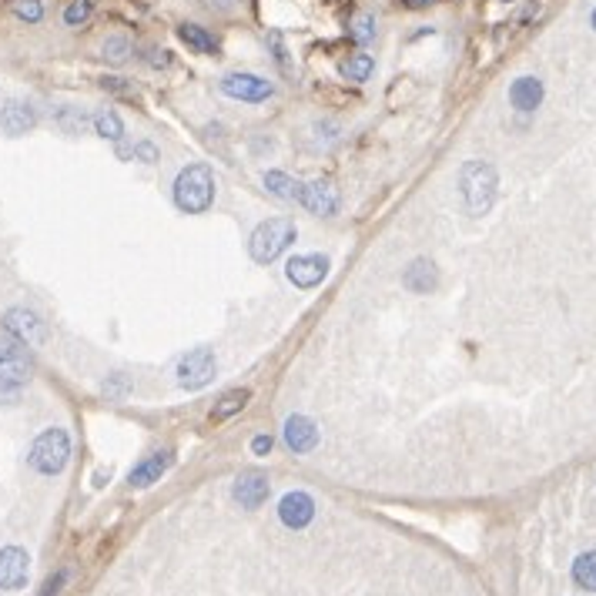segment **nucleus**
Segmentation results:
<instances>
[{"label": "nucleus", "mask_w": 596, "mask_h": 596, "mask_svg": "<svg viewBox=\"0 0 596 596\" xmlns=\"http://www.w3.org/2000/svg\"><path fill=\"white\" fill-rule=\"evenodd\" d=\"M496 188H500V175L489 161H466L459 171V194L472 218H479L496 205Z\"/></svg>", "instance_id": "nucleus-1"}, {"label": "nucleus", "mask_w": 596, "mask_h": 596, "mask_svg": "<svg viewBox=\"0 0 596 596\" xmlns=\"http://www.w3.org/2000/svg\"><path fill=\"white\" fill-rule=\"evenodd\" d=\"M175 205L184 215H205L215 205V175L208 165H188L175 178Z\"/></svg>", "instance_id": "nucleus-2"}, {"label": "nucleus", "mask_w": 596, "mask_h": 596, "mask_svg": "<svg viewBox=\"0 0 596 596\" xmlns=\"http://www.w3.org/2000/svg\"><path fill=\"white\" fill-rule=\"evenodd\" d=\"M30 469L41 472V476H61V472L68 469L70 462V436L68 429H61V426H51V429H44L34 445H30Z\"/></svg>", "instance_id": "nucleus-3"}, {"label": "nucleus", "mask_w": 596, "mask_h": 596, "mask_svg": "<svg viewBox=\"0 0 596 596\" xmlns=\"http://www.w3.org/2000/svg\"><path fill=\"white\" fill-rule=\"evenodd\" d=\"M295 235H298V232H295V225H291L289 218H268V222H262L251 232L249 255L258 265H272L278 255L295 241Z\"/></svg>", "instance_id": "nucleus-4"}, {"label": "nucleus", "mask_w": 596, "mask_h": 596, "mask_svg": "<svg viewBox=\"0 0 596 596\" xmlns=\"http://www.w3.org/2000/svg\"><path fill=\"white\" fill-rule=\"evenodd\" d=\"M222 94L235 97V101H245V104H262L275 94V84L262 78V74H251V70H235V74H225L222 78Z\"/></svg>", "instance_id": "nucleus-5"}, {"label": "nucleus", "mask_w": 596, "mask_h": 596, "mask_svg": "<svg viewBox=\"0 0 596 596\" xmlns=\"http://www.w3.org/2000/svg\"><path fill=\"white\" fill-rule=\"evenodd\" d=\"M178 386L188 388V392H198L205 388L215 379V352L211 348H194L184 359L178 362Z\"/></svg>", "instance_id": "nucleus-6"}, {"label": "nucleus", "mask_w": 596, "mask_h": 596, "mask_svg": "<svg viewBox=\"0 0 596 596\" xmlns=\"http://www.w3.org/2000/svg\"><path fill=\"white\" fill-rule=\"evenodd\" d=\"M4 329L24 346H44V339H47V325L30 308H7L4 312Z\"/></svg>", "instance_id": "nucleus-7"}, {"label": "nucleus", "mask_w": 596, "mask_h": 596, "mask_svg": "<svg viewBox=\"0 0 596 596\" xmlns=\"http://www.w3.org/2000/svg\"><path fill=\"white\" fill-rule=\"evenodd\" d=\"M34 359L17 339H0V382H28Z\"/></svg>", "instance_id": "nucleus-8"}, {"label": "nucleus", "mask_w": 596, "mask_h": 596, "mask_svg": "<svg viewBox=\"0 0 596 596\" xmlns=\"http://www.w3.org/2000/svg\"><path fill=\"white\" fill-rule=\"evenodd\" d=\"M298 205H306L308 211L315 215H335L342 198H339V188L332 181H298V194H295Z\"/></svg>", "instance_id": "nucleus-9"}, {"label": "nucleus", "mask_w": 596, "mask_h": 596, "mask_svg": "<svg viewBox=\"0 0 596 596\" xmlns=\"http://www.w3.org/2000/svg\"><path fill=\"white\" fill-rule=\"evenodd\" d=\"M329 275V258L325 255H295L285 265V278L295 289H315Z\"/></svg>", "instance_id": "nucleus-10"}, {"label": "nucleus", "mask_w": 596, "mask_h": 596, "mask_svg": "<svg viewBox=\"0 0 596 596\" xmlns=\"http://www.w3.org/2000/svg\"><path fill=\"white\" fill-rule=\"evenodd\" d=\"M30 576V556L20 546H4L0 550V590H24Z\"/></svg>", "instance_id": "nucleus-11"}, {"label": "nucleus", "mask_w": 596, "mask_h": 596, "mask_svg": "<svg viewBox=\"0 0 596 596\" xmlns=\"http://www.w3.org/2000/svg\"><path fill=\"white\" fill-rule=\"evenodd\" d=\"M278 516H282V523L289 529H306L315 519V500L308 493H302V489L285 493L282 502H278Z\"/></svg>", "instance_id": "nucleus-12"}, {"label": "nucleus", "mask_w": 596, "mask_h": 596, "mask_svg": "<svg viewBox=\"0 0 596 596\" xmlns=\"http://www.w3.org/2000/svg\"><path fill=\"white\" fill-rule=\"evenodd\" d=\"M175 466V453L171 449H161V453H151L148 459H141L138 466L131 469V476H127V483L135 486V489H148V486H154L161 476H165L167 469Z\"/></svg>", "instance_id": "nucleus-13"}, {"label": "nucleus", "mask_w": 596, "mask_h": 596, "mask_svg": "<svg viewBox=\"0 0 596 596\" xmlns=\"http://www.w3.org/2000/svg\"><path fill=\"white\" fill-rule=\"evenodd\" d=\"M37 125V111L30 108L28 101H7L4 104V111H0V131L4 135H11V138H20V135H28L30 127Z\"/></svg>", "instance_id": "nucleus-14"}, {"label": "nucleus", "mask_w": 596, "mask_h": 596, "mask_svg": "<svg viewBox=\"0 0 596 596\" xmlns=\"http://www.w3.org/2000/svg\"><path fill=\"white\" fill-rule=\"evenodd\" d=\"M268 493H272V483L265 479L262 472H241L235 479V489H232V496H235L245 510H258V506L268 500Z\"/></svg>", "instance_id": "nucleus-15"}, {"label": "nucleus", "mask_w": 596, "mask_h": 596, "mask_svg": "<svg viewBox=\"0 0 596 596\" xmlns=\"http://www.w3.org/2000/svg\"><path fill=\"white\" fill-rule=\"evenodd\" d=\"M543 81L540 78H533V74H527V78H516L513 84H510V104H513L516 111H536L543 104Z\"/></svg>", "instance_id": "nucleus-16"}, {"label": "nucleus", "mask_w": 596, "mask_h": 596, "mask_svg": "<svg viewBox=\"0 0 596 596\" xmlns=\"http://www.w3.org/2000/svg\"><path fill=\"white\" fill-rule=\"evenodd\" d=\"M285 443L291 453H312L319 445V429L308 416H291L285 422Z\"/></svg>", "instance_id": "nucleus-17"}, {"label": "nucleus", "mask_w": 596, "mask_h": 596, "mask_svg": "<svg viewBox=\"0 0 596 596\" xmlns=\"http://www.w3.org/2000/svg\"><path fill=\"white\" fill-rule=\"evenodd\" d=\"M436 282H439V275H436V265L429 258H416L403 275V285L409 291H416V295H429L436 289Z\"/></svg>", "instance_id": "nucleus-18"}, {"label": "nucleus", "mask_w": 596, "mask_h": 596, "mask_svg": "<svg viewBox=\"0 0 596 596\" xmlns=\"http://www.w3.org/2000/svg\"><path fill=\"white\" fill-rule=\"evenodd\" d=\"M178 37L188 47H192L194 54H208V57H215L218 51H222V44H218V37L215 34H208L205 28H198V24H181L178 28Z\"/></svg>", "instance_id": "nucleus-19"}, {"label": "nucleus", "mask_w": 596, "mask_h": 596, "mask_svg": "<svg viewBox=\"0 0 596 596\" xmlns=\"http://www.w3.org/2000/svg\"><path fill=\"white\" fill-rule=\"evenodd\" d=\"M249 399H251L249 388H228L222 399L215 403V409H211V422H225V419L238 416L249 405Z\"/></svg>", "instance_id": "nucleus-20"}, {"label": "nucleus", "mask_w": 596, "mask_h": 596, "mask_svg": "<svg viewBox=\"0 0 596 596\" xmlns=\"http://www.w3.org/2000/svg\"><path fill=\"white\" fill-rule=\"evenodd\" d=\"M573 583H576L580 590H593L596 593V550L576 556V563H573Z\"/></svg>", "instance_id": "nucleus-21"}, {"label": "nucleus", "mask_w": 596, "mask_h": 596, "mask_svg": "<svg viewBox=\"0 0 596 596\" xmlns=\"http://www.w3.org/2000/svg\"><path fill=\"white\" fill-rule=\"evenodd\" d=\"M91 121H94V131L101 135V138H108V141H121V138H125V121H121V118L111 111V108L97 111Z\"/></svg>", "instance_id": "nucleus-22"}, {"label": "nucleus", "mask_w": 596, "mask_h": 596, "mask_svg": "<svg viewBox=\"0 0 596 596\" xmlns=\"http://www.w3.org/2000/svg\"><path fill=\"white\" fill-rule=\"evenodd\" d=\"M372 70H375L372 54H352L346 64H342V78H346V81H355V84H365L369 78H372Z\"/></svg>", "instance_id": "nucleus-23"}, {"label": "nucleus", "mask_w": 596, "mask_h": 596, "mask_svg": "<svg viewBox=\"0 0 596 596\" xmlns=\"http://www.w3.org/2000/svg\"><path fill=\"white\" fill-rule=\"evenodd\" d=\"M265 188L282 198V201H295V194H298V181H291L285 171H268L265 175Z\"/></svg>", "instance_id": "nucleus-24"}, {"label": "nucleus", "mask_w": 596, "mask_h": 596, "mask_svg": "<svg viewBox=\"0 0 596 596\" xmlns=\"http://www.w3.org/2000/svg\"><path fill=\"white\" fill-rule=\"evenodd\" d=\"M101 57H104L108 64H125L127 57H131V41L121 37V34H111L108 41L101 44Z\"/></svg>", "instance_id": "nucleus-25"}, {"label": "nucleus", "mask_w": 596, "mask_h": 596, "mask_svg": "<svg viewBox=\"0 0 596 596\" xmlns=\"http://www.w3.org/2000/svg\"><path fill=\"white\" fill-rule=\"evenodd\" d=\"M348 37L355 44H369L375 41V17L372 14H355L352 24H348Z\"/></svg>", "instance_id": "nucleus-26"}, {"label": "nucleus", "mask_w": 596, "mask_h": 596, "mask_svg": "<svg viewBox=\"0 0 596 596\" xmlns=\"http://www.w3.org/2000/svg\"><path fill=\"white\" fill-rule=\"evenodd\" d=\"M91 14H94V0H70L68 7H64V24L81 28V24L91 20Z\"/></svg>", "instance_id": "nucleus-27"}, {"label": "nucleus", "mask_w": 596, "mask_h": 596, "mask_svg": "<svg viewBox=\"0 0 596 596\" xmlns=\"http://www.w3.org/2000/svg\"><path fill=\"white\" fill-rule=\"evenodd\" d=\"M11 11H14L17 20L37 24V20L44 17V4H41V0H11Z\"/></svg>", "instance_id": "nucleus-28"}, {"label": "nucleus", "mask_w": 596, "mask_h": 596, "mask_svg": "<svg viewBox=\"0 0 596 596\" xmlns=\"http://www.w3.org/2000/svg\"><path fill=\"white\" fill-rule=\"evenodd\" d=\"M104 396H108V399H125L127 392H131V379H127L125 372H114V375H108V379H104Z\"/></svg>", "instance_id": "nucleus-29"}, {"label": "nucleus", "mask_w": 596, "mask_h": 596, "mask_svg": "<svg viewBox=\"0 0 596 596\" xmlns=\"http://www.w3.org/2000/svg\"><path fill=\"white\" fill-rule=\"evenodd\" d=\"M57 125L64 127L68 135H81L84 131V125H87V118H84L78 108H64V111L57 114Z\"/></svg>", "instance_id": "nucleus-30"}, {"label": "nucleus", "mask_w": 596, "mask_h": 596, "mask_svg": "<svg viewBox=\"0 0 596 596\" xmlns=\"http://www.w3.org/2000/svg\"><path fill=\"white\" fill-rule=\"evenodd\" d=\"M24 396V382H0V405H17Z\"/></svg>", "instance_id": "nucleus-31"}, {"label": "nucleus", "mask_w": 596, "mask_h": 596, "mask_svg": "<svg viewBox=\"0 0 596 596\" xmlns=\"http://www.w3.org/2000/svg\"><path fill=\"white\" fill-rule=\"evenodd\" d=\"M64 580H68V569H57L54 576H51V580L44 583V593H41V596H57V590L64 586Z\"/></svg>", "instance_id": "nucleus-32"}, {"label": "nucleus", "mask_w": 596, "mask_h": 596, "mask_svg": "<svg viewBox=\"0 0 596 596\" xmlns=\"http://www.w3.org/2000/svg\"><path fill=\"white\" fill-rule=\"evenodd\" d=\"M272 436H255V439H251V453H255V456H268V453H272Z\"/></svg>", "instance_id": "nucleus-33"}, {"label": "nucleus", "mask_w": 596, "mask_h": 596, "mask_svg": "<svg viewBox=\"0 0 596 596\" xmlns=\"http://www.w3.org/2000/svg\"><path fill=\"white\" fill-rule=\"evenodd\" d=\"M135 158H144V161L151 165V161H158V148H154V144H148V141H141L138 148H135Z\"/></svg>", "instance_id": "nucleus-34"}, {"label": "nucleus", "mask_w": 596, "mask_h": 596, "mask_svg": "<svg viewBox=\"0 0 596 596\" xmlns=\"http://www.w3.org/2000/svg\"><path fill=\"white\" fill-rule=\"evenodd\" d=\"M148 61H151V68H167V64H171L167 51H151V57H148Z\"/></svg>", "instance_id": "nucleus-35"}, {"label": "nucleus", "mask_w": 596, "mask_h": 596, "mask_svg": "<svg viewBox=\"0 0 596 596\" xmlns=\"http://www.w3.org/2000/svg\"><path fill=\"white\" fill-rule=\"evenodd\" d=\"M272 44H275V57H278V64H285V47H282V34H272Z\"/></svg>", "instance_id": "nucleus-36"}, {"label": "nucleus", "mask_w": 596, "mask_h": 596, "mask_svg": "<svg viewBox=\"0 0 596 596\" xmlns=\"http://www.w3.org/2000/svg\"><path fill=\"white\" fill-rule=\"evenodd\" d=\"M436 0H405V7H429Z\"/></svg>", "instance_id": "nucleus-37"}, {"label": "nucleus", "mask_w": 596, "mask_h": 596, "mask_svg": "<svg viewBox=\"0 0 596 596\" xmlns=\"http://www.w3.org/2000/svg\"><path fill=\"white\" fill-rule=\"evenodd\" d=\"M590 24H593V30H596V7H593V14H590Z\"/></svg>", "instance_id": "nucleus-38"}]
</instances>
